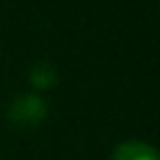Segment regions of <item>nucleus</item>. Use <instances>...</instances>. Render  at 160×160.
I'll return each instance as SVG.
<instances>
[{
  "mask_svg": "<svg viewBox=\"0 0 160 160\" xmlns=\"http://www.w3.org/2000/svg\"><path fill=\"white\" fill-rule=\"evenodd\" d=\"M29 79L35 88L44 90V88H51L53 83H57V70L51 62H38V64H33Z\"/></svg>",
  "mask_w": 160,
  "mask_h": 160,
  "instance_id": "nucleus-3",
  "label": "nucleus"
},
{
  "mask_svg": "<svg viewBox=\"0 0 160 160\" xmlns=\"http://www.w3.org/2000/svg\"><path fill=\"white\" fill-rule=\"evenodd\" d=\"M110 160H160L156 147L142 140H125L116 145Z\"/></svg>",
  "mask_w": 160,
  "mask_h": 160,
  "instance_id": "nucleus-2",
  "label": "nucleus"
},
{
  "mask_svg": "<svg viewBox=\"0 0 160 160\" xmlns=\"http://www.w3.org/2000/svg\"><path fill=\"white\" fill-rule=\"evenodd\" d=\"M46 112H48V105L46 101L40 97V94H20L16 97L9 108H7V121L13 125V127H20V129H29V127H38L44 118H46Z\"/></svg>",
  "mask_w": 160,
  "mask_h": 160,
  "instance_id": "nucleus-1",
  "label": "nucleus"
}]
</instances>
